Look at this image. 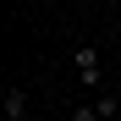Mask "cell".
I'll return each mask as SVG.
<instances>
[{
  "mask_svg": "<svg viewBox=\"0 0 121 121\" xmlns=\"http://www.w3.org/2000/svg\"><path fill=\"white\" fill-rule=\"evenodd\" d=\"M72 121H99V110L94 105H72Z\"/></svg>",
  "mask_w": 121,
  "mask_h": 121,
  "instance_id": "cell-3",
  "label": "cell"
},
{
  "mask_svg": "<svg viewBox=\"0 0 121 121\" xmlns=\"http://www.w3.org/2000/svg\"><path fill=\"white\" fill-rule=\"evenodd\" d=\"M0 110H6V121H28V94L11 83V88H6V99H0Z\"/></svg>",
  "mask_w": 121,
  "mask_h": 121,
  "instance_id": "cell-2",
  "label": "cell"
},
{
  "mask_svg": "<svg viewBox=\"0 0 121 121\" xmlns=\"http://www.w3.org/2000/svg\"><path fill=\"white\" fill-rule=\"evenodd\" d=\"M72 72H77V83H83L88 94H99L105 66H99V50H94V44H77V50H72Z\"/></svg>",
  "mask_w": 121,
  "mask_h": 121,
  "instance_id": "cell-1",
  "label": "cell"
}]
</instances>
